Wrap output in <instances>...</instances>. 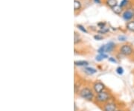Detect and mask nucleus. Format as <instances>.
Returning a JSON list of instances; mask_svg holds the SVG:
<instances>
[{"instance_id":"22","label":"nucleus","mask_w":134,"mask_h":111,"mask_svg":"<svg viewBox=\"0 0 134 111\" xmlns=\"http://www.w3.org/2000/svg\"><path fill=\"white\" fill-rule=\"evenodd\" d=\"M94 39L96 40H104V37L101 36L100 34H96L94 36Z\"/></svg>"},{"instance_id":"26","label":"nucleus","mask_w":134,"mask_h":111,"mask_svg":"<svg viewBox=\"0 0 134 111\" xmlns=\"http://www.w3.org/2000/svg\"><path fill=\"white\" fill-rule=\"evenodd\" d=\"M74 107H75V110H74V111H77V105L75 103V106H74Z\"/></svg>"},{"instance_id":"4","label":"nucleus","mask_w":134,"mask_h":111,"mask_svg":"<svg viewBox=\"0 0 134 111\" xmlns=\"http://www.w3.org/2000/svg\"><path fill=\"white\" fill-rule=\"evenodd\" d=\"M115 47V44L113 42H109L105 45H103L98 49V54H105L112 52Z\"/></svg>"},{"instance_id":"2","label":"nucleus","mask_w":134,"mask_h":111,"mask_svg":"<svg viewBox=\"0 0 134 111\" xmlns=\"http://www.w3.org/2000/svg\"><path fill=\"white\" fill-rule=\"evenodd\" d=\"M111 94L110 92L104 90L98 94H96L95 97V102L98 105H103L111 100Z\"/></svg>"},{"instance_id":"13","label":"nucleus","mask_w":134,"mask_h":111,"mask_svg":"<svg viewBox=\"0 0 134 111\" xmlns=\"http://www.w3.org/2000/svg\"><path fill=\"white\" fill-rule=\"evenodd\" d=\"M75 65L77 66H87L89 65V63L86 60H77L75 61Z\"/></svg>"},{"instance_id":"3","label":"nucleus","mask_w":134,"mask_h":111,"mask_svg":"<svg viewBox=\"0 0 134 111\" xmlns=\"http://www.w3.org/2000/svg\"><path fill=\"white\" fill-rule=\"evenodd\" d=\"M119 52L125 57H130L133 54L134 48L130 44H124L120 46Z\"/></svg>"},{"instance_id":"12","label":"nucleus","mask_w":134,"mask_h":111,"mask_svg":"<svg viewBox=\"0 0 134 111\" xmlns=\"http://www.w3.org/2000/svg\"><path fill=\"white\" fill-rule=\"evenodd\" d=\"M105 4L110 8L115 7V5H118V1L117 0H105Z\"/></svg>"},{"instance_id":"19","label":"nucleus","mask_w":134,"mask_h":111,"mask_svg":"<svg viewBox=\"0 0 134 111\" xmlns=\"http://www.w3.org/2000/svg\"><path fill=\"white\" fill-rule=\"evenodd\" d=\"M116 73L118 74V75H122L123 74H124V69L123 67H121V66H119V67L116 68Z\"/></svg>"},{"instance_id":"21","label":"nucleus","mask_w":134,"mask_h":111,"mask_svg":"<svg viewBox=\"0 0 134 111\" xmlns=\"http://www.w3.org/2000/svg\"><path fill=\"white\" fill-rule=\"evenodd\" d=\"M74 90H75V93L77 94V92H80V84H77V83L75 84V88H74Z\"/></svg>"},{"instance_id":"27","label":"nucleus","mask_w":134,"mask_h":111,"mask_svg":"<svg viewBox=\"0 0 134 111\" xmlns=\"http://www.w3.org/2000/svg\"><path fill=\"white\" fill-rule=\"evenodd\" d=\"M115 111H125L123 109H117Z\"/></svg>"},{"instance_id":"10","label":"nucleus","mask_w":134,"mask_h":111,"mask_svg":"<svg viewBox=\"0 0 134 111\" xmlns=\"http://www.w3.org/2000/svg\"><path fill=\"white\" fill-rule=\"evenodd\" d=\"M82 8V3L81 1L79 0H74V10L75 12L79 11Z\"/></svg>"},{"instance_id":"9","label":"nucleus","mask_w":134,"mask_h":111,"mask_svg":"<svg viewBox=\"0 0 134 111\" xmlns=\"http://www.w3.org/2000/svg\"><path fill=\"white\" fill-rule=\"evenodd\" d=\"M111 9H112V10H113V13H115V14H117V15L122 14V13H123V8H122L119 5H115V7L112 8Z\"/></svg>"},{"instance_id":"23","label":"nucleus","mask_w":134,"mask_h":111,"mask_svg":"<svg viewBox=\"0 0 134 111\" xmlns=\"http://www.w3.org/2000/svg\"><path fill=\"white\" fill-rule=\"evenodd\" d=\"M108 60H109V61H110V62H112V63H117V60H115V58H113V57H111V58H109Z\"/></svg>"},{"instance_id":"6","label":"nucleus","mask_w":134,"mask_h":111,"mask_svg":"<svg viewBox=\"0 0 134 111\" xmlns=\"http://www.w3.org/2000/svg\"><path fill=\"white\" fill-rule=\"evenodd\" d=\"M92 90L95 92V93L98 94V93L106 90V87L105 85L102 82H100V81H96L92 84Z\"/></svg>"},{"instance_id":"24","label":"nucleus","mask_w":134,"mask_h":111,"mask_svg":"<svg viewBox=\"0 0 134 111\" xmlns=\"http://www.w3.org/2000/svg\"><path fill=\"white\" fill-rule=\"evenodd\" d=\"M98 25L100 29H101V28H104V27H105L106 23H103V22H101V23H99L98 24Z\"/></svg>"},{"instance_id":"11","label":"nucleus","mask_w":134,"mask_h":111,"mask_svg":"<svg viewBox=\"0 0 134 111\" xmlns=\"http://www.w3.org/2000/svg\"><path fill=\"white\" fill-rule=\"evenodd\" d=\"M126 29L130 32H134V19L126 23Z\"/></svg>"},{"instance_id":"25","label":"nucleus","mask_w":134,"mask_h":111,"mask_svg":"<svg viewBox=\"0 0 134 111\" xmlns=\"http://www.w3.org/2000/svg\"><path fill=\"white\" fill-rule=\"evenodd\" d=\"M94 2L97 3V4H100L101 3V2H100V0H94Z\"/></svg>"},{"instance_id":"8","label":"nucleus","mask_w":134,"mask_h":111,"mask_svg":"<svg viewBox=\"0 0 134 111\" xmlns=\"http://www.w3.org/2000/svg\"><path fill=\"white\" fill-rule=\"evenodd\" d=\"M83 72L86 73V75H94L97 73V69L93 67H86L83 69Z\"/></svg>"},{"instance_id":"16","label":"nucleus","mask_w":134,"mask_h":111,"mask_svg":"<svg viewBox=\"0 0 134 111\" xmlns=\"http://www.w3.org/2000/svg\"><path fill=\"white\" fill-rule=\"evenodd\" d=\"M109 31H110V29H109V28L104 27V28H101L100 30H98V33H100V34H107V32H109Z\"/></svg>"},{"instance_id":"30","label":"nucleus","mask_w":134,"mask_h":111,"mask_svg":"<svg viewBox=\"0 0 134 111\" xmlns=\"http://www.w3.org/2000/svg\"></svg>"},{"instance_id":"5","label":"nucleus","mask_w":134,"mask_h":111,"mask_svg":"<svg viewBox=\"0 0 134 111\" xmlns=\"http://www.w3.org/2000/svg\"><path fill=\"white\" fill-rule=\"evenodd\" d=\"M122 18L125 19V21L129 22L134 19V10L133 8H127L121 14Z\"/></svg>"},{"instance_id":"20","label":"nucleus","mask_w":134,"mask_h":111,"mask_svg":"<svg viewBox=\"0 0 134 111\" xmlns=\"http://www.w3.org/2000/svg\"><path fill=\"white\" fill-rule=\"evenodd\" d=\"M118 40L121 41V42H125V41H127V37L125 36V35H119V37H118Z\"/></svg>"},{"instance_id":"28","label":"nucleus","mask_w":134,"mask_h":111,"mask_svg":"<svg viewBox=\"0 0 134 111\" xmlns=\"http://www.w3.org/2000/svg\"><path fill=\"white\" fill-rule=\"evenodd\" d=\"M133 58H134V53H133Z\"/></svg>"},{"instance_id":"29","label":"nucleus","mask_w":134,"mask_h":111,"mask_svg":"<svg viewBox=\"0 0 134 111\" xmlns=\"http://www.w3.org/2000/svg\"><path fill=\"white\" fill-rule=\"evenodd\" d=\"M133 10H134V8H133Z\"/></svg>"},{"instance_id":"15","label":"nucleus","mask_w":134,"mask_h":111,"mask_svg":"<svg viewBox=\"0 0 134 111\" xmlns=\"http://www.w3.org/2000/svg\"><path fill=\"white\" fill-rule=\"evenodd\" d=\"M81 42V39L80 37L79 34H77V32H75V34H74V43L76 45V44L79 43Z\"/></svg>"},{"instance_id":"1","label":"nucleus","mask_w":134,"mask_h":111,"mask_svg":"<svg viewBox=\"0 0 134 111\" xmlns=\"http://www.w3.org/2000/svg\"><path fill=\"white\" fill-rule=\"evenodd\" d=\"M78 94L79 96L86 101L92 102L93 100H95V92L93 91L92 88H90V87H83L78 92Z\"/></svg>"},{"instance_id":"17","label":"nucleus","mask_w":134,"mask_h":111,"mask_svg":"<svg viewBox=\"0 0 134 111\" xmlns=\"http://www.w3.org/2000/svg\"><path fill=\"white\" fill-rule=\"evenodd\" d=\"M77 28L79 29V30H81L82 32L86 33V34H88V31H87L86 28H85L84 26H83L82 25H77Z\"/></svg>"},{"instance_id":"14","label":"nucleus","mask_w":134,"mask_h":111,"mask_svg":"<svg viewBox=\"0 0 134 111\" xmlns=\"http://www.w3.org/2000/svg\"><path fill=\"white\" fill-rule=\"evenodd\" d=\"M107 58H108V56L106 54H99L96 57V61H101Z\"/></svg>"},{"instance_id":"18","label":"nucleus","mask_w":134,"mask_h":111,"mask_svg":"<svg viewBox=\"0 0 134 111\" xmlns=\"http://www.w3.org/2000/svg\"><path fill=\"white\" fill-rule=\"evenodd\" d=\"M129 4V0H122L121 2V3H120V6L122 8H124L125 7H127V5Z\"/></svg>"},{"instance_id":"7","label":"nucleus","mask_w":134,"mask_h":111,"mask_svg":"<svg viewBox=\"0 0 134 111\" xmlns=\"http://www.w3.org/2000/svg\"><path fill=\"white\" fill-rule=\"evenodd\" d=\"M117 104L115 102L110 101L109 102L103 104L102 110L103 111H115L117 110Z\"/></svg>"}]
</instances>
